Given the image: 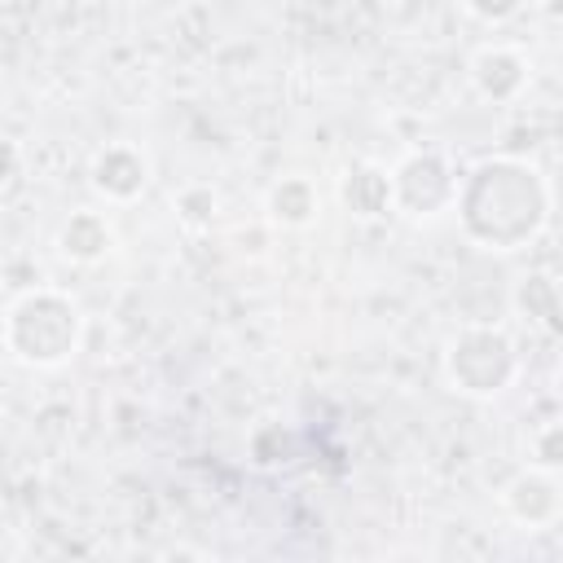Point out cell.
<instances>
[{
    "instance_id": "obj_6",
    "label": "cell",
    "mask_w": 563,
    "mask_h": 563,
    "mask_svg": "<svg viewBox=\"0 0 563 563\" xmlns=\"http://www.w3.org/2000/svg\"><path fill=\"white\" fill-rule=\"evenodd\" d=\"M501 501H506V510L519 519V523H528V528H545V523H554L559 519V484L550 479V471L541 466V471H523V475H515L510 484H506V493H501Z\"/></svg>"
},
{
    "instance_id": "obj_4",
    "label": "cell",
    "mask_w": 563,
    "mask_h": 563,
    "mask_svg": "<svg viewBox=\"0 0 563 563\" xmlns=\"http://www.w3.org/2000/svg\"><path fill=\"white\" fill-rule=\"evenodd\" d=\"M391 198L405 216H435L457 202V176L440 154H409L391 172Z\"/></svg>"
},
{
    "instance_id": "obj_15",
    "label": "cell",
    "mask_w": 563,
    "mask_h": 563,
    "mask_svg": "<svg viewBox=\"0 0 563 563\" xmlns=\"http://www.w3.org/2000/svg\"><path fill=\"white\" fill-rule=\"evenodd\" d=\"M559 396H563V369H559Z\"/></svg>"
},
{
    "instance_id": "obj_3",
    "label": "cell",
    "mask_w": 563,
    "mask_h": 563,
    "mask_svg": "<svg viewBox=\"0 0 563 563\" xmlns=\"http://www.w3.org/2000/svg\"><path fill=\"white\" fill-rule=\"evenodd\" d=\"M515 369V343L506 339V330L493 325H466L462 334H453L444 352V374L462 396H497L501 387H510Z\"/></svg>"
},
{
    "instance_id": "obj_5",
    "label": "cell",
    "mask_w": 563,
    "mask_h": 563,
    "mask_svg": "<svg viewBox=\"0 0 563 563\" xmlns=\"http://www.w3.org/2000/svg\"><path fill=\"white\" fill-rule=\"evenodd\" d=\"M150 180V163L132 145H106L92 158V189L110 202H132Z\"/></svg>"
},
{
    "instance_id": "obj_12",
    "label": "cell",
    "mask_w": 563,
    "mask_h": 563,
    "mask_svg": "<svg viewBox=\"0 0 563 563\" xmlns=\"http://www.w3.org/2000/svg\"><path fill=\"white\" fill-rule=\"evenodd\" d=\"M532 457H537L545 471L563 466V422H545V427L532 431Z\"/></svg>"
},
{
    "instance_id": "obj_7",
    "label": "cell",
    "mask_w": 563,
    "mask_h": 563,
    "mask_svg": "<svg viewBox=\"0 0 563 563\" xmlns=\"http://www.w3.org/2000/svg\"><path fill=\"white\" fill-rule=\"evenodd\" d=\"M471 79L479 88V97L488 101H510L523 92L528 84V62L515 48H479L471 62Z\"/></svg>"
},
{
    "instance_id": "obj_1",
    "label": "cell",
    "mask_w": 563,
    "mask_h": 563,
    "mask_svg": "<svg viewBox=\"0 0 563 563\" xmlns=\"http://www.w3.org/2000/svg\"><path fill=\"white\" fill-rule=\"evenodd\" d=\"M462 229L488 251H519L545 229L550 189L537 167L519 158H484L457 185Z\"/></svg>"
},
{
    "instance_id": "obj_13",
    "label": "cell",
    "mask_w": 563,
    "mask_h": 563,
    "mask_svg": "<svg viewBox=\"0 0 563 563\" xmlns=\"http://www.w3.org/2000/svg\"><path fill=\"white\" fill-rule=\"evenodd\" d=\"M519 4H523V0H466V9H471L475 18H484V22H506Z\"/></svg>"
},
{
    "instance_id": "obj_14",
    "label": "cell",
    "mask_w": 563,
    "mask_h": 563,
    "mask_svg": "<svg viewBox=\"0 0 563 563\" xmlns=\"http://www.w3.org/2000/svg\"><path fill=\"white\" fill-rule=\"evenodd\" d=\"M545 9H550V13H563V0H550Z\"/></svg>"
},
{
    "instance_id": "obj_10",
    "label": "cell",
    "mask_w": 563,
    "mask_h": 563,
    "mask_svg": "<svg viewBox=\"0 0 563 563\" xmlns=\"http://www.w3.org/2000/svg\"><path fill=\"white\" fill-rule=\"evenodd\" d=\"M268 216L286 229H303L312 224L317 216V189L308 176H282L273 189H268Z\"/></svg>"
},
{
    "instance_id": "obj_8",
    "label": "cell",
    "mask_w": 563,
    "mask_h": 563,
    "mask_svg": "<svg viewBox=\"0 0 563 563\" xmlns=\"http://www.w3.org/2000/svg\"><path fill=\"white\" fill-rule=\"evenodd\" d=\"M57 246H62V255L75 260V264H97V260L114 246V229H110V220H106L101 211H75V216L62 224Z\"/></svg>"
},
{
    "instance_id": "obj_11",
    "label": "cell",
    "mask_w": 563,
    "mask_h": 563,
    "mask_svg": "<svg viewBox=\"0 0 563 563\" xmlns=\"http://www.w3.org/2000/svg\"><path fill=\"white\" fill-rule=\"evenodd\" d=\"M176 207H180V220H185L189 229H202V224H211V220H216V194H211V189H202V185L185 189Z\"/></svg>"
},
{
    "instance_id": "obj_2",
    "label": "cell",
    "mask_w": 563,
    "mask_h": 563,
    "mask_svg": "<svg viewBox=\"0 0 563 563\" xmlns=\"http://www.w3.org/2000/svg\"><path fill=\"white\" fill-rule=\"evenodd\" d=\"M84 343V312L70 295L53 290V286H35L26 295H18L4 312V347L22 361V365H40L53 369L62 361H70Z\"/></svg>"
},
{
    "instance_id": "obj_9",
    "label": "cell",
    "mask_w": 563,
    "mask_h": 563,
    "mask_svg": "<svg viewBox=\"0 0 563 563\" xmlns=\"http://www.w3.org/2000/svg\"><path fill=\"white\" fill-rule=\"evenodd\" d=\"M343 202H347V211H356L365 220L391 211L396 207V198H391V172H383V167H356L343 180Z\"/></svg>"
}]
</instances>
